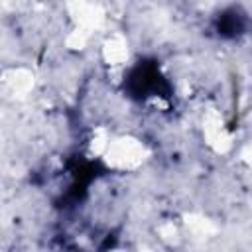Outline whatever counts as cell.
<instances>
[{
    "instance_id": "6da1fadb",
    "label": "cell",
    "mask_w": 252,
    "mask_h": 252,
    "mask_svg": "<svg viewBox=\"0 0 252 252\" xmlns=\"http://www.w3.org/2000/svg\"><path fill=\"white\" fill-rule=\"evenodd\" d=\"M242 30H244V14H240L234 8L228 10V12H224L219 18V22H217V32L220 35H226V37H234Z\"/></svg>"
}]
</instances>
